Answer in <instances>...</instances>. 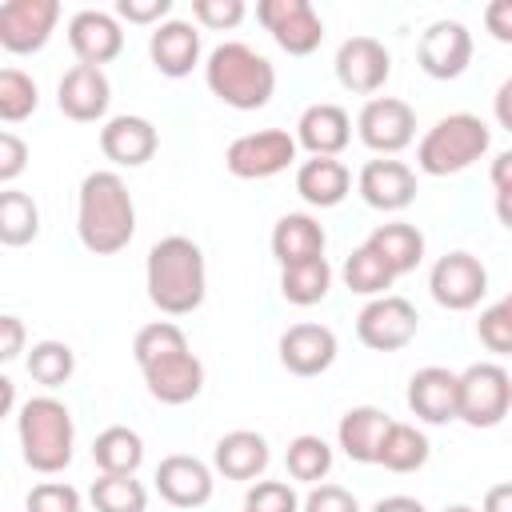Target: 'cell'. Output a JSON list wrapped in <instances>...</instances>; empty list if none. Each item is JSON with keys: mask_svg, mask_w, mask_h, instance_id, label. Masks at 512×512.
I'll list each match as a JSON object with an SVG mask.
<instances>
[{"mask_svg": "<svg viewBox=\"0 0 512 512\" xmlns=\"http://www.w3.org/2000/svg\"><path fill=\"white\" fill-rule=\"evenodd\" d=\"M76 236L96 256H116L136 236V204L120 172H88L76 196Z\"/></svg>", "mask_w": 512, "mask_h": 512, "instance_id": "6da1fadb", "label": "cell"}, {"mask_svg": "<svg viewBox=\"0 0 512 512\" xmlns=\"http://www.w3.org/2000/svg\"><path fill=\"white\" fill-rule=\"evenodd\" d=\"M144 288H148V300L164 316L196 312L208 292V268H204L200 244L188 236L156 240L148 248V264H144Z\"/></svg>", "mask_w": 512, "mask_h": 512, "instance_id": "7a4b0ae2", "label": "cell"}, {"mask_svg": "<svg viewBox=\"0 0 512 512\" xmlns=\"http://www.w3.org/2000/svg\"><path fill=\"white\" fill-rule=\"evenodd\" d=\"M204 84L208 92L236 108V112H256L272 100L276 92V68L268 56H260L252 44L244 40H224L208 52L204 60Z\"/></svg>", "mask_w": 512, "mask_h": 512, "instance_id": "3957f363", "label": "cell"}, {"mask_svg": "<svg viewBox=\"0 0 512 512\" xmlns=\"http://www.w3.org/2000/svg\"><path fill=\"white\" fill-rule=\"evenodd\" d=\"M16 436H20V456L32 472L56 476L72 464V412L56 396H28L16 412Z\"/></svg>", "mask_w": 512, "mask_h": 512, "instance_id": "277c9868", "label": "cell"}, {"mask_svg": "<svg viewBox=\"0 0 512 512\" xmlns=\"http://www.w3.org/2000/svg\"><path fill=\"white\" fill-rule=\"evenodd\" d=\"M492 144V132L480 116L472 112H452L440 116L416 144V164L424 176H456L472 168Z\"/></svg>", "mask_w": 512, "mask_h": 512, "instance_id": "5b68a950", "label": "cell"}, {"mask_svg": "<svg viewBox=\"0 0 512 512\" xmlns=\"http://www.w3.org/2000/svg\"><path fill=\"white\" fill-rule=\"evenodd\" d=\"M512 412V376L496 360L468 364L460 372V420L468 428H496Z\"/></svg>", "mask_w": 512, "mask_h": 512, "instance_id": "8992f818", "label": "cell"}, {"mask_svg": "<svg viewBox=\"0 0 512 512\" xmlns=\"http://www.w3.org/2000/svg\"><path fill=\"white\" fill-rule=\"evenodd\" d=\"M296 136L284 128H260V132H244L228 144L224 152V168L236 180H268L280 176L292 160H296Z\"/></svg>", "mask_w": 512, "mask_h": 512, "instance_id": "52a82bcc", "label": "cell"}, {"mask_svg": "<svg viewBox=\"0 0 512 512\" xmlns=\"http://www.w3.org/2000/svg\"><path fill=\"white\" fill-rule=\"evenodd\" d=\"M356 132L376 156H396L416 140V112L400 96H372L356 116Z\"/></svg>", "mask_w": 512, "mask_h": 512, "instance_id": "ba28073f", "label": "cell"}, {"mask_svg": "<svg viewBox=\"0 0 512 512\" xmlns=\"http://www.w3.org/2000/svg\"><path fill=\"white\" fill-rule=\"evenodd\" d=\"M416 332H420V316H416L412 300H404V296H376L356 316V336L372 352H396V348L412 344Z\"/></svg>", "mask_w": 512, "mask_h": 512, "instance_id": "9c48e42d", "label": "cell"}, {"mask_svg": "<svg viewBox=\"0 0 512 512\" xmlns=\"http://www.w3.org/2000/svg\"><path fill=\"white\" fill-rule=\"evenodd\" d=\"M428 292L448 312H468L488 292V268L472 252H448L428 272Z\"/></svg>", "mask_w": 512, "mask_h": 512, "instance_id": "30bf717a", "label": "cell"}, {"mask_svg": "<svg viewBox=\"0 0 512 512\" xmlns=\"http://www.w3.org/2000/svg\"><path fill=\"white\" fill-rule=\"evenodd\" d=\"M256 20L272 32V40L288 56H312L324 40V20L308 0H260Z\"/></svg>", "mask_w": 512, "mask_h": 512, "instance_id": "8fae6325", "label": "cell"}, {"mask_svg": "<svg viewBox=\"0 0 512 512\" xmlns=\"http://www.w3.org/2000/svg\"><path fill=\"white\" fill-rule=\"evenodd\" d=\"M60 4L56 0H8L0 4V48L12 56L40 52L56 32Z\"/></svg>", "mask_w": 512, "mask_h": 512, "instance_id": "7c38bea8", "label": "cell"}, {"mask_svg": "<svg viewBox=\"0 0 512 512\" xmlns=\"http://www.w3.org/2000/svg\"><path fill=\"white\" fill-rule=\"evenodd\" d=\"M416 60L432 80H456L472 60V32L460 20H432L416 44Z\"/></svg>", "mask_w": 512, "mask_h": 512, "instance_id": "4fadbf2b", "label": "cell"}, {"mask_svg": "<svg viewBox=\"0 0 512 512\" xmlns=\"http://www.w3.org/2000/svg\"><path fill=\"white\" fill-rule=\"evenodd\" d=\"M392 76V56L376 36H348L336 48V80L348 92H380Z\"/></svg>", "mask_w": 512, "mask_h": 512, "instance_id": "5bb4252c", "label": "cell"}, {"mask_svg": "<svg viewBox=\"0 0 512 512\" xmlns=\"http://www.w3.org/2000/svg\"><path fill=\"white\" fill-rule=\"evenodd\" d=\"M408 408L424 424L460 420V372L440 368V364H428V368L412 372V380H408Z\"/></svg>", "mask_w": 512, "mask_h": 512, "instance_id": "9a60e30c", "label": "cell"}, {"mask_svg": "<svg viewBox=\"0 0 512 512\" xmlns=\"http://www.w3.org/2000/svg\"><path fill=\"white\" fill-rule=\"evenodd\" d=\"M356 192L376 212H404L416 200V172L404 160H368L356 176Z\"/></svg>", "mask_w": 512, "mask_h": 512, "instance_id": "2e32d148", "label": "cell"}, {"mask_svg": "<svg viewBox=\"0 0 512 512\" xmlns=\"http://www.w3.org/2000/svg\"><path fill=\"white\" fill-rule=\"evenodd\" d=\"M212 468L188 452H172L160 460L156 468V492L172 504V508H200L212 500Z\"/></svg>", "mask_w": 512, "mask_h": 512, "instance_id": "e0dca14e", "label": "cell"}, {"mask_svg": "<svg viewBox=\"0 0 512 512\" xmlns=\"http://www.w3.org/2000/svg\"><path fill=\"white\" fill-rule=\"evenodd\" d=\"M56 104L68 120L76 124H92L108 112L112 104V84L104 76V68H92V64H76L60 76V88H56Z\"/></svg>", "mask_w": 512, "mask_h": 512, "instance_id": "ac0fdd59", "label": "cell"}, {"mask_svg": "<svg viewBox=\"0 0 512 512\" xmlns=\"http://www.w3.org/2000/svg\"><path fill=\"white\" fill-rule=\"evenodd\" d=\"M68 44L76 52L80 64H108L124 52V32H120V20L112 12H100V8H84L68 20Z\"/></svg>", "mask_w": 512, "mask_h": 512, "instance_id": "d6986e66", "label": "cell"}, {"mask_svg": "<svg viewBox=\"0 0 512 512\" xmlns=\"http://www.w3.org/2000/svg\"><path fill=\"white\" fill-rule=\"evenodd\" d=\"M156 148H160V132H156V124H152L148 116L124 112V116H112V120L100 128V152H104L112 164H120V168H140V164H148V160L156 156Z\"/></svg>", "mask_w": 512, "mask_h": 512, "instance_id": "ffe728a7", "label": "cell"}, {"mask_svg": "<svg viewBox=\"0 0 512 512\" xmlns=\"http://www.w3.org/2000/svg\"><path fill=\"white\" fill-rule=\"evenodd\" d=\"M340 344L328 324H292L280 336V364L292 376H320L332 368Z\"/></svg>", "mask_w": 512, "mask_h": 512, "instance_id": "44dd1931", "label": "cell"}, {"mask_svg": "<svg viewBox=\"0 0 512 512\" xmlns=\"http://www.w3.org/2000/svg\"><path fill=\"white\" fill-rule=\"evenodd\" d=\"M140 372H144L148 396L160 400V404H172V408L196 400L200 388H204V364H200V356L192 348L176 352V356H164V360H156V364H148Z\"/></svg>", "mask_w": 512, "mask_h": 512, "instance_id": "7402d4cb", "label": "cell"}, {"mask_svg": "<svg viewBox=\"0 0 512 512\" xmlns=\"http://www.w3.org/2000/svg\"><path fill=\"white\" fill-rule=\"evenodd\" d=\"M148 60L160 76L180 80L200 64V32L188 20H164L148 36Z\"/></svg>", "mask_w": 512, "mask_h": 512, "instance_id": "603a6c76", "label": "cell"}, {"mask_svg": "<svg viewBox=\"0 0 512 512\" xmlns=\"http://www.w3.org/2000/svg\"><path fill=\"white\" fill-rule=\"evenodd\" d=\"M352 140V120L340 104H308L296 120V144L308 148L312 156H340Z\"/></svg>", "mask_w": 512, "mask_h": 512, "instance_id": "cb8c5ba5", "label": "cell"}, {"mask_svg": "<svg viewBox=\"0 0 512 512\" xmlns=\"http://www.w3.org/2000/svg\"><path fill=\"white\" fill-rule=\"evenodd\" d=\"M324 224L308 212H284L272 228V256L280 260V268H292V264H308V260H320L324 256Z\"/></svg>", "mask_w": 512, "mask_h": 512, "instance_id": "d4e9b609", "label": "cell"}, {"mask_svg": "<svg viewBox=\"0 0 512 512\" xmlns=\"http://www.w3.org/2000/svg\"><path fill=\"white\" fill-rule=\"evenodd\" d=\"M272 452H268V440L252 428H236V432H224L212 448V468L228 480H256L264 476Z\"/></svg>", "mask_w": 512, "mask_h": 512, "instance_id": "484cf974", "label": "cell"}, {"mask_svg": "<svg viewBox=\"0 0 512 512\" xmlns=\"http://www.w3.org/2000/svg\"><path fill=\"white\" fill-rule=\"evenodd\" d=\"M392 416L376 404H356L340 416V428H336V440L344 448V456L352 464H376V452H380V440L388 432Z\"/></svg>", "mask_w": 512, "mask_h": 512, "instance_id": "4316f807", "label": "cell"}, {"mask_svg": "<svg viewBox=\"0 0 512 512\" xmlns=\"http://www.w3.org/2000/svg\"><path fill=\"white\" fill-rule=\"evenodd\" d=\"M352 188V172L336 156H312L296 168V192L312 208H336Z\"/></svg>", "mask_w": 512, "mask_h": 512, "instance_id": "83f0119b", "label": "cell"}, {"mask_svg": "<svg viewBox=\"0 0 512 512\" xmlns=\"http://www.w3.org/2000/svg\"><path fill=\"white\" fill-rule=\"evenodd\" d=\"M364 244H368V248H376V252L384 256V264H388L396 276L412 272V268L424 260V232H420L416 224H404V220L376 224V228H372V236H368Z\"/></svg>", "mask_w": 512, "mask_h": 512, "instance_id": "f1b7e54d", "label": "cell"}, {"mask_svg": "<svg viewBox=\"0 0 512 512\" xmlns=\"http://www.w3.org/2000/svg\"><path fill=\"white\" fill-rule=\"evenodd\" d=\"M92 460H96L100 476H136V468L144 464V440H140V432L112 424L92 440Z\"/></svg>", "mask_w": 512, "mask_h": 512, "instance_id": "f546056e", "label": "cell"}, {"mask_svg": "<svg viewBox=\"0 0 512 512\" xmlns=\"http://www.w3.org/2000/svg\"><path fill=\"white\" fill-rule=\"evenodd\" d=\"M428 436L416 428V424H404V420H392L384 440H380V452H376V464L388 468V472H416L428 464Z\"/></svg>", "mask_w": 512, "mask_h": 512, "instance_id": "4dcf8cb0", "label": "cell"}, {"mask_svg": "<svg viewBox=\"0 0 512 512\" xmlns=\"http://www.w3.org/2000/svg\"><path fill=\"white\" fill-rule=\"evenodd\" d=\"M40 232V208L28 192L4 188L0 192V244L4 248H24Z\"/></svg>", "mask_w": 512, "mask_h": 512, "instance_id": "1f68e13d", "label": "cell"}, {"mask_svg": "<svg viewBox=\"0 0 512 512\" xmlns=\"http://www.w3.org/2000/svg\"><path fill=\"white\" fill-rule=\"evenodd\" d=\"M332 288V264L320 256V260H308V264H292V268H280V296L296 308H312L328 296Z\"/></svg>", "mask_w": 512, "mask_h": 512, "instance_id": "d6a6232c", "label": "cell"}, {"mask_svg": "<svg viewBox=\"0 0 512 512\" xmlns=\"http://www.w3.org/2000/svg\"><path fill=\"white\" fill-rule=\"evenodd\" d=\"M344 284H348V292H360V296H388V288H392V280H396V272L384 264V256L376 252V248H368V244H360V248H352V256L344 260Z\"/></svg>", "mask_w": 512, "mask_h": 512, "instance_id": "836d02e7", "label": "cell"}, {"mask_svg": "<svg viewBox=\"0 0 512 512\" xmlns=\"http://www.w3.org/2000/svg\"><path fill=\"white\" fill-rule=\"evenodd\" d=\"M28 376L36 380V384H44V388H60V384H68L72 380V372H76V352L64 344V340H40V344H32L28 348Z\"/></svg>", "mask_w": 512, "mask_h": 512, "instance_id": "e575fe53", "label": "cell"}, {"mask_svg": "<svg viewBox=\"0 0 512 512\" xmlns=\"http://www.w3.org/2000/svg\"><path fill=\"white\" fill-rule=\"evenodd\" d=\"M284 464H288V476L292 480H304V484H320L328 472H332V444L324 436H296L284 452Z\"/></svg>", "mask_w": 512, "mask_h": 512, "instance_id": "d590c367", "label": "cell"}, {"mask_svg": "<svg viewBox=\"0 0 512 512\" xmlns=\"http://www.w3.org/2000/svg\"><path fill=\"white\" fill-rule=\"evenodd\" d=\"M96 512H144L148 508V488L136 476H100L88 488Z\"/></svg>", "mask_w": 512, "mask_h": 512, "instance_id": "8d00e7d4", "label": "cell"}, {"mask_svg": "<svg viewBox=\"0 0 512 512\" xmlns=\"http://www.w3.org/2000/svg\"><path fill=\"white\" fill-rule=\"evenodd\" d=\"M176 352H188V336H184V328L172 324V320H152V324H144V328L136 332V340H132V356H136L140 368H148V364H156V360H164V356H176Z\"/></svg>", "mask_w": 512, "mask_h": 512, "instance_id": "74e56055", "label": "cell"}, {"mask_svg": "<svg viewBox=\"0 0 512 512\" xmlns=\"http://www.w3.org/2000/svg\"><path fill=\"white\" fill-rule=\"evenodd\" d=\"M36 104H40L36 80L28 72H20V68H4L0 72V120L4 124H20V120H28L36 112Z\"/></svg>", "mask_w": 512, "mask_h": 512, "instance_id": "f35d334b", "label": "cell"}, {"mask_svg": "<svg viewBox=\"0 0 512 512\" xmlns=\"http://www.w3.org/2000/svg\"><path fill=\"white\" fill-rule=\"evenodd\" d=\"M476 336L488 352L496 356H512V292L500 296L496 304H488L476 320Z\"/></svg>", "mask_w": 512, "mask_h": 512, "instance_id": "ab89813d", "label": "cell"}, {"mask_svg": "<svg viewBox=\"0 0 512 512\" xmlns=\"http://www.w3.org/2000/svg\"><path fill=\"white\" fill-rule=\"evenodd\" d=\"M244 508L248 512H300V496L292 484L284 480H256L248 492H244Z\"/></svg>", "mask_w": 512, "mask_h": 512, "instance_id": "60d3db41", "label": "cell"}, {"mask_svg": "<svg viewBox=\"0 0 512 512\" xmlns=\"http://www.w3.org/2000/svg\"><path fill=\"white\" fill-rule=\"evenodd\" d=\"M28 512H80V492L64 480H44L28 492Z\"/></svg>", "mask_w": 512, "mask_h": 512, "instance_id": "b9f144b4", "label": "cell"}, {"mask_svg": "<svg viewBox=\"0 0 512 512\" xmlns=\"http://www.w3.org/2000/svg\"><path fill=\"white\" fill-rule=\"evenodd\" d=\"M244 0H192V16L204 24V28H216V32H228L244 20Z\"/></svg>", "mask_w": 512, "mask_h": 512, "instance_id": "7bdbcfd3", "label": "cell"}, {"mask_svg": "<svg viewBox=\"0 0 512 512\" xmlns=\"http://www.w3.org/2000/svg\"><path fill=\"white\" fill-rule=\"evenodd\" d=\"M300 512H360L356 496L340 484H316L308 496H304V508Z\"/></svg>", "mask_w": 512, "mask_h": 512, "instance_id": "ee69618b", "label": "cell"}, {"mask_svg": "<svg viewBox=\"0 0 512 512\" xmlns=\"http://www.w3.org/2000/svg\"><path fill=\"white\" fill-rule=\"evenodd\" d=\"M172 12V0H116V16L128 24H164V16Z\"/></svg>", "mask_w": 512, "mask_h": 512, "instance_id": "f6af8a7d", "label": "cell"}, {"mask_svg": "<svg viewBox=\"0 0 512 512\" xmlns=\"http://www.w3.org/2000/svg\"><path fill=\"white\" fill-rule=\"evenodd\" d=\"M28 168V144L16 132H0V184H12Z\"/></svg>", "mask_w": 512, "mask_h": 512, "instance_id": "bcb514c9", "label": "cell"}, {"mask_svg": "<svg viewBox=\"0 0 512 512\" xmlns=\"http://www.w3.org/2000/svg\"><path fill=\"white\" fill-rule=\"evenodd\" d=\"M484 28H488L492 40L512 44V0H492L484 8Z\"/></svg>", "mask_w": 512, "mask_h": 512, "instance_id": "7dc6e473", "label": "cell"}, {"mask_svg": "<svg viewBox=\"0 0 512 512\" xmlns=\"http://www.w3.org/2000/svg\"><path fill=\"white\" fill-rule=\"evenodd\" d=\"M24 352V324H20V316H0V360L4 364H12L16 356Z\"/></svg>", "mask_w": 512, "mask_h": 512, "instance_id": "c3c4849f", "label": "cell"}, {"mask_svg": "<svg viewBox=\"0 0 512 512\" xmlns=\"http://www.w3.org/2000/svg\"><path fill=\"white\" fill-rule=\"evenodd\" d=\"M488 180H492V188H496V192H512V148H508V152H500V156L492 160Z\"/></svg>", "mask_w": 512, "mask_h": 512, "instance_id": "681fc988", "label": "cell"}, {"mask_svg": "<svg viewBox=\"0 0 512 512\" xmlns=\"http://www.w3.org/2000/svg\"><path fill=\"white\" fill-rule=\"evenodd\" d=\"M492 112H496V124L512 132V76L496 88V96H492Z\"/></svg>", "mask_w": 512, "mask_h": 512, "instance_id": "f907efd6", "label": "cell"}, {"mask_svg": "<svg viewBox=\"0 0 512 512\" xmlns=\"http://www.w3.org/2000/svg\"><path fill=\"white\" fill-rule=\"evenodd\" d=\"M480 512H512V480H508V484H492V488L484 492Z\"/></svg>", "mask_w": 512, "mask_h": 512, "instance_id": "816d5d0a", "label": "cell"}, {"mask_svg": "<svg viewBox=\"0 0 512 512\" xmlns=\"http://www.w3.org/2000/svg\"><path fill=\"white\" fill-rule=\"evenodd\" d=\"M372 512H428V508H424L416 496H400V492H396V496L376 500V504H372Z\"/></svg>", "mask_w": 512, "mask_h": 512, "instance_id": "f5cc1de1", "label": "cell"}, {"mask_svg": "<svg viewBox=\"0 0 512 512\" xmlns=\"http://www.w3.org/2000/svg\"><path fill=\"white\" fill-rule=\"evenodd\" d=\"M496 220L512 232V192H496Z\"/></svg>", "mask_w": 512, "mask_h": 512, "instance_id": "db71d44e", "label": "cell"}, {"mask_svg": "<svg viewBox=\"0 0 512 512\" xmlns=\"http://www.w3.org/2000/svg\"><path fill=\"white\" fill-rule=\"evenodd\" d=\"M12 408H16V384H12L8 376H0V412L8 416Z\"/></svg>", "mask_w": 512, "mask_h": 512, "instance_id": "11a10c76", "label": "cell"}, {"mask_svg": "<svg viewBox=\"0 0 512 512\" xmlns=\"http://www.w3.org/2000/svg\"><path fill=\"white\" fill-rule=\"evenodd\" d=\"M444 512H480V508H472V504H448Z\"/></svg>", "mask_w": 512, "mask_h": 512, "instance_id": "9f6ffc18", "label": "cell"}, {"mask_svg": "<svg viewBox=\"0 0 512 512\" xmlns=\"http://www.w3.org/2000/svg\"><path fill=\"white\" fill-rule=\"evenodd\" d=\"M240 512H248V508H240Z\"/></svg>", "mask_w": 512, "mask_h": 512, "instance_id": "6f0895ef", "label": "cell"}]
</instances>
